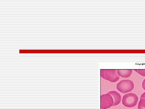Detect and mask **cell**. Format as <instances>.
<instances>
[{
    "label": "cell",
    "instance_id": "obj_9",
    "mask_svg": "<svg viewBox=\"0 0 145 109\" xmlns=\"http://www.w3.org/2000/svg\"><path fill=\"white\" fill-rule=\"evenodd\" d=\"M142 87L143 89L145 91V78L143 80L142 83Z\"/></svg>",
    "mask_w": 145,
    "mask_h": 109
},
{
    "label": "cell",
    "instance_id": "obj_8",
    "mask_svg": "<svg viewBox=\"0 0 145 109\" xmlns=\"http://www.w3.org/2000/svg\"><path fill=\"white\" fill-rule=\"evenodd\" d=\"M138 74L143 76H145V70H135Z\"/></svg>",
    "mask_w": 145,
    "mask_h": 109
},
{
    "label": "cell",
    "instance_id": "obj_4",
    "mask_svg": "<svg viewBox=\"0 0 145 109\" xmlns=\"http://www.w3.org/2000/svg\"><path fill=\"white\" fill-rule=\"evenodd\" d=\"M114 100L112 96L107 93L102 95L101 97V109H106L113 106Z\"/></svg>",
    "mask_w": 145,
    "mask_h": 109
},
{
    "label": "cell",
    "instance_id": "obj_6",
    "mask_svg": "<svg viewBox=\"0 0 145 109\" xmlns=\"http://www.w3.org/2000/svg\"><path fill=\"white\" fill-rule=\"evenodd\" d=\"M118 74L120 77L123 78H128L131 75L132 70H117Z\"/></svg>",
    "mask_w": 145,
    "mask_h": 109
},
{
    "label": "cell",
    "instance_id": "obj_5",
    "mask_svg": "<svg viewBox=\"0 0 145 109\" xmlns=\"http://www.w3.org/2000/svg\"><path fill=\"white\" fill-rule=\"evenodd\" d=\"M108 93L110 94L112 96L114 100L113 106H117L120 104L122 98L121 95L116 91H112L108 92Z\"/></svg>",
    "mask_w": 145,
    "mask_h": 109
},
{
    "label": "cell",
    "instance_id": "obj_10",
    "mask_svg": "<svg viewBox=\"0 0 145 109\" xmlns=\"http://www.w3.org/2000/svg\"><path fill=\"white\" fill-rule=\"evenodd\" d=\"M145 99V92L143 93L140 96V99Z\"/></svg>",
    "mask_w": 145,
    "mask_h": 109
},
{
    "label": "cell",
    "instance_id": "obj_2",
    "mask_svg": "<svg viewBox=\"0 0 145 109\" xmlns=\"http://www.w3.org/2000/svg\"><path fill=\"white\" fill-rule=\"evenodd\" d=\"M101 75L103 79L112 83H116L120 79L116 70H101Z\"/></svg>",
    "mask_w": 145,
    "mask_h": 109
},
{
    "label": "cell",
    "instance_id": "obj_1",
    "mask_svg": "<svg viewBox=\"0 0 145 109\" xmlns=\"http://www.w3.org/2000/svg\"><path fill=\"white\" fill-rule=\"evenodd\" d=\"M138 100L139 99L137 95L132 93H128L123 96L122 104L127 108H133L137 105Z\"/></svg>",
    "mask_w": 145,
    "mask_h": 109
},
{
    "label": "cell",
    "instance_id": "obj_7",
    "mask_svg": "<svg viewBox=\"0 0 145 109\" xmlns=\"http://www.w3.org/2000/svg\"><path fill=\"white\" fill-rule=\"evenodd\" d=\"M138 109H145V99H140L138 105Z\"/></svg>",
    "mask_w": 145,
    "mask_h": 109
},
{
    "label": "cell",
    "instance_id": "obj_3",
    "mask_svg": "<svg viewBox=\"0 0 145 109\" xmlns=\"http://www.w3.org/2000/svg\"><path fill=\"white\" fill-rule=\"evenodd\" d=\"M134 88V83L132 81L129 79L121 80L117 85V89L123 93H126L131 92Z\"/></svg>",
    "mask_w": 145,
    "mask_h": 109
}]
</instances>
